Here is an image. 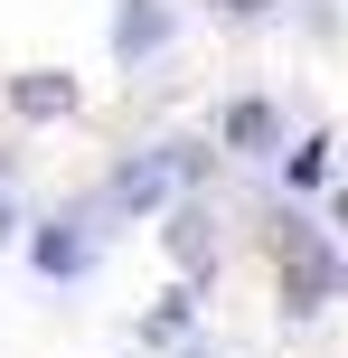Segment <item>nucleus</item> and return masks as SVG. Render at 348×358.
<instances>
[{
	"label": "nucleus",
	"mask_w": 348,
	"mask_h": 358,
	"mask_svg": "<svg viewBox=\"0 0 348 358\" xmlns=\"http://www.w3.org/2000/svg\"><path fill=\"white\" fill-rule=\"evenodd\" d=\"M169 245H179L188 273H207V227H198V217H179V227H169Z\"/></svg>",
	"instance_id": "1a4fd4ad"
},
{
	"label": "nucleus",
	"mask_w": 348,
	"mask_h": 358,
	"mask_svg": "<svg viewBox=\"0 0 348 358\" xmlns=\"http://www.w3.org/2000/svg\"><path fill=\"white\" fill-rule=\"evenodd\" d=\"M188 330H198V292H169V302L142 321V340H151V349H179Z\"/></svg>",
	"instance_id": "6e6552de"
},
{
	"label": "nucleus",
	"mask_w": 348,
	"mask_h": 358,
	"mask_svg": "<svg viewBox=\"0 0 348 358\" xmlns=\"http://www.w3.org/2000/svg\"><path fill=\"white\" fill-rule=\"evenodd\" d=\"M282 189H292V198L330 189V142H320V132H311V142H292V151H282Z\"/></svg>",
	"instance_id": "0eeeda50"
},
{
	"label": "nucleus",
	"mask_w": 348,
	"mask_h": 358,
	"mask_svg": "<svg viewBox=\"0 0 348 358\" xmlns=\"http://www.w3.org/2000/svg\"><path fill=\"white\" fill-rule=\"evenodd\" d=\"M330 236H348V189H330Z\"/></svg>",
	"instance_id": "f8f14e48"
},
{
	"label": "nucleus",
	"mask_w": 348,
	"mask_h": 358,
	"mask_svg": "<svg viewBox=\"0 0 348 358\" xmlns=\"http://www.w3.org/2000/svg\"><path fill=\"white\" fill-rule=\"evenodd\" d=\"M19 236H29V217H19L10 198H0V245H19Z\"/></svg>",
	"instance_id": "9d476101"
},
{
	"label": "nucleus",
	"mask_w": 348,
	"mask_h": 358,
	"mask_svg": "<svg viewBox=\"0 0 348 358\" xmlns=\"http://www.w3.org/2000/svg\"><path fill=\"white\" fill-rule=\"evenodd\" d=\"M217 142H226V151H273V142H282V113L264 104V94H236V104L217 113Z\"/></svg>",
	"instance_id": "423d86ee"
},
{
	"label": "nucleus",
	"mask_w": 348,
	"mask_h": 358,
	"mask_svg": "<svg viewBox=\"0 0 348 358\" xmlns=\"http://www.w3.org/2000/svg\"><path fill=\"white\" fill-rule=\"evenodd\" d=\"M282 292H292V311H320V302L339 292L330 227H311V217H292V227H282Z\"/></svg>",
	"instance_id": "f03ea898"
},
{
	"label": "nucleus",
	"mask_w": 348,
	"mask_h": 358,
	"mask_svg": "<svg viewBox=\"0 0 348 358\" xmlns=\"http://www.w3.org/2000/svg\"><path fill=\"white\" fill-rule=\"evenodd\" d=\"M169 29H179V19H169L160 0H113V57H123V66L160 57V48H169Z\"/></svg>",
	"instance_id": "20e7f679"
},
{
	"label": "nucleus",
	"mask_w": 348,
	"mask_h": 358,
	"mask_svg": "<svg viewBox=\"0 0 348 358\" xmlns=\"http://www.w3.org/2000/svg\"><path fill=\"white\" fill-rule=\"evenodd\" d=\"M217 10H236V19H273L282 0H217Z\"/></svg>",
	"instance_id": "9b49d317"
},
{
	"label": "nucleus",
	"mask_w": 348,
	"mask_h": 358,
	"mask_svg": "<svg viewBox=\"0 0 348 358\" xmlns=\"http://www.w3.org/2000/svg\"><path fill=\"white\" fill-rule=\"evenodd\" d=\"M179 189H188V170H179V142H160V151H132V161L104 179V208H113V217H160Z\"/></svg>",
	"instance_id": "f257e3e1"
},
{
	"label": "nucleus",
	"mask_w": 348,
	"mask_h": 358,
	"mask_svg": "<svg viewBox=\"0 0 348 358\" xmlns=\"http://www.w3.org/2000/svg\"><path fill=\"white\" fill-rule=\"evenodd\" d=\"M85 94H75V76H56V66H29V76H10V113L19 123H56V113H75Z\"/></svg>",
	"instance_id": "39448f33"
},
{
	"label": "nucleus",
	"mask_w": 348,
	"mask_h": 358,
	"mask_svg": "<svg viewBox=\"0 0 348 358\" xmlns=\"http://www.w3.org/2000/svg\"><path fill=\"white\" fill-rule=\"evenodd\" d=\"M29 264L47 273V283L94 273V227H85V217H47V227H29Z\"/></svg>",
	"instance_id": "7ed1b4c3"
}]
</instances>
